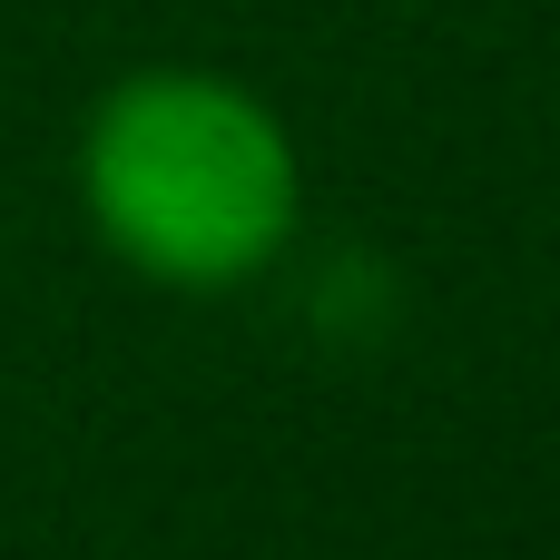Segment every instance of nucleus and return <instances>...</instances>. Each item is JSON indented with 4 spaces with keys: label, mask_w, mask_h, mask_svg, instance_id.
I'll return each instance as SVG.
<instances>
[{
    "label": "nucleus",
    "mask_w": 560,
    "mask_h": 560,
    "mask_svg": "<svg viewBox=\"0 0 560 560\" xmlns=\"http://www.w3.org/2000/svg\"><path fill=\"white\" fill-rule=\"evenodd\" d=\"M98 236L158 285H236L295 236V148L236 79L148 69L98 98L79 148Z\"/></svg>",
    "instance_id": "1"
}]
</instances>
